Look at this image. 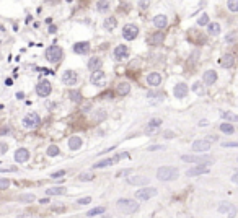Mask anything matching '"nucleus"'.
<instances>
[{"mask_svg":"<svg viewBox=\"0 0 238 218\" xmlns=\"http://www.w3.org/2000/svg\"><path fill=\"white\" fill-rule=\"evenodd\" d=\"M116 207H117L119 212H122V213L131 215V213H135V212L139 210V204L132 199H119L116 202Z\"/></svg>","mask_w":238,"mask_h":218,"instance_id":"1","label":"nucleus"},{"mask_svg":"<svg viewBox=\"0 0 238 218\" xmlns=\"http://www.w3.org/2000/svg\"><path fill=\"white\" fill-rule=\"evenodd\" d=\"M178 169L173 168V166H162L157 171V177L160 181H174L178 177Z\"/></svg>","mask_w":238,"mask_h":218,"instance_id":"2","label":"nucleus"},{"mask_svg":"<svg viewBox=\"0 0 238 218\" xmlns=\"http://www.w3.org/2000/svg\"><path fill=\"white\" fill-rule=\"evenodd\" d=\"M181 159L186 163H197V166H206L214 163V158L207 156V155H183Z\"/></svg>","mask_w":238,"mask_h":218,"instance_id":"3","label":"nucleus"},{"mask_svg":"<svg viewBox=\"0 0 238 218\" xmlns=\"http://www.w3.org/2000/svg\"><path fill=\"white\" fill-rule=\"evenodd\" d=\"M62 49L59 47V46H51V47L46 49V57L49 62H59L62 59Z\"/></svg>","mask_w":238,"mask_h":218,"instance_id":"4","label":"nucleus"},{"mask_svg":"<svg viewBox=\"0 0 238 218\" xmlns=\"http://www.w3.org/2000/svg\"><path fill=\"white\" fill-rule=\"evenodd\" d=\"M39 124H41V117H39L36 112H30L23 119V125L26 129H35V127H38Z\"/></svg>","mask_w":238,"mask_h":218,"instance_id":"5","label":"nucleus"},{"mask_svg":"<svg viewBox=\"0 0 238 218\" xmlns=\"http://www.w3.org/2000/svg\"><path fill=\"white\" fill-rule=\"evenodd\" d=\"M137 34H139V28L135 25H132V23L122 28V38L126 39V41H132V39L137 38Z\"/></svg>","mask_w":238,"mask_h":218,"instance_id":"6","label":"nucleus"},{"mask_svg":"<svg viewBox=\"0 0 238 218\" xmlns=\"http://www.w3.org/2000/svg\"><path fill=\"white\" fill-rule=\"evenodd\" d=\"M155 196H157V189H154V187H142L140 191L135 192V197L139 200H150Z\"/></svg>","mask_w":238,"mask_h":218,"instance_id":"7","label":"nucleus"},{"mask_svg":"<svg viewBox=\"0 0 238 218\" xmlns=\"http://www.w3.org/2000/svg\"><path fill=\"white\" fill-rule=\"evenodd\" d=\"M90 82H92L95 87H105V83H106V75H105V72H101V70L93 72L92 77H90Z\"/></svg>","mask_w":238,"mask_h":218,"instance_id":"8","label":"nucleus"},{"mask_svg":"<svg viewBox=\"0 0 238 218\" xmlns=\"http://www.w3.org/2000/svg\"><path fill=\"white\" fill-rule=\"evenodd\" d=\"M62 82H64L65 85H69V87H72V85H75L78 82V75L77 72L73 70H65L64 75H62Z\"/></svg>","mask_w":238,"mask_h":218,"instance_id":"9","label":"nucleus"},{"mask_svg":"<svg viewBox=\"0 0 238 218\" xmlns=\"http://www.w3.org/2000/svg\"><path fill=\"white\" fill-rule=\"evenodd\" d=\"M51 90H52L51 83L47 82V80H43V82H39V83H38V87H36V93H38L39 96H47V95H51Z\"/></svg>","mask_w":238,"mask_h":218,"instance_id":"10","label":"nucleus"},{"mask_svg":"<svg viewBox=\"0 0 238 218\" xmlns=\"http://www.w3.org/2000/svg\"><path fill=\"white\" fill-rule=\"evenodd\" d=\"M127 57H129V49L124 44H119L117 47L114 49V59L121 62V60H126Z\"/></svg>","mask_w":238,"mask_h":218,"instance_id":"11","label":"nucleus"},{"mask_svg":"<svg viewBox=\"0 0 238 218\" xmlns=\"http://www.w3.org/2000/svg\"><path fill=\"white\" fill-rule=\"evenodd\" d=\"M219 212H220V213H227L228 218H233L236 215V208L232 204H228V202H222V204H220L219 205Z\"/></svg>","mask_w":238,"mask_h":218,"instance_id":"12","label":"nucleus"},{"mask_svg":"<svg viewBox=\"0 0 238 218\" xmlns=\"http://www.w3.org/2000/svg\"><path fill=\"white\" fill-rule=\"evenodd\" d=\"M160 124H162V119H152L149 124H147V127H145V134H149V135H152V134H157L158 130H160Z\"/></svg>","mask_w":238,"mask_h":218,"instance_id":"13","label":"nucleus"},{"mask_svg":"<svg viewBox=\"0 0 238 218\" xmlns=\"http://www.w3.org/2000/svg\"><path fill=\"white\" fill-rule=\"evenodd\" d=\"M209 148H211V143L207 140H196L192 143V150L197 151V153H204V151H209Z\"/></svg>","mask_w":238,"mask_h":218,"instance_id":"14","label":"nucleus"},{"mask_svg":"<svg viewBox=\"0 0 238 218\" xmlns=\"http://www.w3.org/2000/svg\"><path fill=\"white\" fill-rule=\"evenodd\" d=\"M150 182L149 177H144V176H132V177H127V184L131 186H147Z\"/></svg>","mask_w":238,"mask_h":218,"instance_id":"15","label":"nucleus"},{"mask_svg":"<svg viewBox=\"0 0 238 218\" xmlns=\"http://www.w3.org/2000/svg\"><path fill=\"white\" fill-rule=\"evenodd\" d=\"M119 161V155L117 156H113V158H106V159H101V161L98 163H95L93 164V169H100V168H108V166H111V164H114Z\"/></svg>","mask_w":238,"mask_h":218,"instance_id":"16","label":"nucleus"},{"mask_svg":"<svg viewBox=\"0 0 238 218\" xmlns=\"http://www.w3.org/2000/svg\"><path fill=\"white\" fill-rule=\"evenodd\" d=\"M209 173V168L207 166H194V168H191L186 171V174L189 177H194V176H201V174H207Z\"/></svg>","mask_w":238,"mask_h":218,"instance_id":"17","label":"nucleus"},{"mask_svg":"<svg viewBox=\"0 0 238 218\" xmlns=\"http://www.w3.org/2000/svg\"><path fill=\"white\" fill-rule=\"evenodd\" d=\"M15 159L18 163H25L30 159V151L26 150V148H18V150L15 151Z\"/></svg>","mask_w":238,"mask_h":218,"instance_id":"18","label":"nucleus"},{"mask_svg":"<svg viewBox=\"0 0 238 218\" xmlns=\"http://www.w3.org/2000/svg\"><path fill=\"white\" fill-rule=\"evenodd\" d=\"M147 83L150 85V87H158V85L162 83V75L157 72H152L147 75Z\"/></svg>","mask_w":238,"mask_h":218,"instance_id":"19","label":"nucleus"},{"mask_svg":"<svg viewBox=\"0 0 238 218\" xmlns=\"http://www.w3.org/2000/svg\"><path fill=\"white\" fill-rule=\"evenodd\" d=\"M173 93H174V96H176L178 99L184 98V96L188 95V85H184V83H178L176 87H174Z\"/></svg>","mask_w":238,"mask_h":218,"instance_id":"20","label":"nucleus"},{"mask_svg":"<svg viewBox=\"0 0 238 218\" xmlns=\"http://www.w3.org/2000/svg\"><path fill=\"white\" fill-rule=\"evenodd\" d=\"M90 50V42H77V44H73V52L75 54H80V55H83V54H87Z\"/></svg>","mask_w":238,"mask_h":218,"instance_id":"21","label":"nucleus"},{"mask_svg":"<svg viewBox=\"0 0 238 218\" xmlns=\"http://www.w3.org/2000/svg\"><path fill=\"white\" fill-rule=\"evenodd\" d=\"M154 25H155V28H158V30H163V28L168 25V18L165 15H157L154 18Z\"/></svg>","mask_w":238,"mask_h":218,"instance_id":"22","label":"nucleus"},{"mask_svg":"<svg viewBox=\"0 0 238 218\" xmlns=\"http://www.w3.org/2000/svg\"><path fill=\"white\" fill-rule=\"evenodd\" d=\"M129 91H131V85H129L127 82H122V83H119L116 87V93L119 96H126V95H129Z\"/></svg>","mask_w":238,"mask_h":218,"instance_id":"23","label":"nucleus"},{"mask_svg":"<svg viewBox=\"0 0 238 218\" xmlns=\"http://www.w3.org/2000/svg\"><path fill=\"white\" fill-rule=\"evenodd\" d=\"M215 82H217V73H215L214 70H207L206 73H204V83L214 85Z\"/></svg>","mask_w":238,"mask_h":218,"instance_id":"24","label":"nucleus"},{"mask_svg":"<svg viewBox=\"0 0 238 218\" xmlns=\"http://www.w3.org/2000/svg\"><path fill=\"white\" fill-rule=\"evenodd\" d=\"M69 147H70V150H78V148L82 147V139L78 135H73L69 139Z\"/></svg>","mask_w":238,"mask_h":218,"instance_id":"25","label":"nucleus"},{"mask_svg":"<svg viewBox=\"0 0 238 218\" xmlns=\"http://www.w3.org/2000/svg\"><path fill=\"white\" fill-rule=\"evenodd\" d=\"M222 67H225V68H230V67H233V64H235V57L232 55V54H227V55H224L222 57Z\"/></svg>","mask_w":238,"mask_h":218,"instance_id":"26","label":"nucleus"},{"mask_svg":"<svg viewBox=\"0 0 238 218\" xmlns=\"http://www.w3.org/2000/svg\"><path fill=\"white\" fill-rule=\"evenodd\" d=\"M100 65H101V59H100V57H92V59L88 60V68H90V70H93V72L98 70Z\"/></svg>","mask_w":238,"mask_h":218,"instance_id":"27","label":"nucleus"},{"mask_svg":"<svg viewBox=\"0 0 238 218\" xmlns=\"http://www.w3.org/2000/svg\"><path fill=\"white\" fill-rule=\"evenodd\" d=\"M65 191L67 189L65 187H49L47 191H46V194L47 196H62V194H65Z\"/></svg>","mask_w":238,"mask_h":218,"instance_id":"28","label":"nucleus"},{"mask_svg":"<svg viewBox=\"0 0 238 218\" xmlns=\"http://www.w3.org/2000/svg\"><path fill=\"white\" fill-rule=\"evenodd\" d=\"M103 25H105V28H106L108 31H111V30H114V28H116L117 21H116V18H114V16H109V18H106V20H105V23H103Z\"/></svg>","mask_w":238,"mask_h":218,"instance_id":"29","label":"nucleus"},{"mask_svg":"<svg viewBox=\"0 0 238 218\" xmlns=\"http://www.w3.org/2000/svg\"><path fill=\"white\" fill-rule=\"evenodd\" d=\"M220 116H222V119H225V120H232V122H236V120H238V116H236V114L228 112V111H222V112H220Z\"/></svg>","mask_w":238,"mask_h":218,"instance_id":"30","label":"nucleus"},{"mask_svg":"<svg viewBox=\"0 0 238 218\" xmlns=\"http://www.w3.org/2000/svg\"><path fill=\"white\" fill-rule=\"evenodd\" d=\"M220 130L224 132V134H233L235 132V129H233V125H230L228 122H224V124H220Z\"/></svg>","mask_w":238,"mask_h":218,"instance_id":"31","label":"nucleus"},{"mask_svg":"<svg viewBox=\"0 0 238 218\" xmlns=\"http://www.w3.org/2000/svg\"><path fill=\"white\" fill-rule=\"evenodd\" d=\"M163 39H165V34H163V33H157V34H154V36L150 38V44H160Z\"/></svg>","mask_w":238,"mask_h":218,"instance_id":"32","label":"nucleus"},{"mask_svg":"<svg viewBox=\"0 0 238 218\" xmlns=\"http://www.w3.org/2000/svg\"><path fill=\"white\" fill-rule=\"evenodd\" d=\"M207 30H209L211 34H219L220 33V25H219V23H209Z\"/></svg>","mask_w":238,"mask_h":218,"instance_id":"33","label":"nucleus"},{"mask_svg":"<svg viewBox=\"0 0 238 218\" xmlns=\"http://www.w3.org/2000/svg\"><path fill=\"white\" fill-rule=\"evenodd\" d=\"M192 91H194L196 95H204V93H206V90H204L201 82H196L194 85H192Z\"/></svg>","mask_w":238,"mask_h":218,"instance_id":"34","label":"nucleus"},{"mask_svg":"<svg viewBox=\"0 0 238 218\" xmlns=\"http://www.w3.org/2000/svg\"><path fill=\"white\" fill-rule=\"evenodd\" d=\"M105 213V207H95L87 213V216H95V215H103Z\"/></svg>","mask_w":238,"mask_h":218,"instance_id":"35","label":"nucleus"},{"mask_svg":"<svg viewBox=\"0 0 238 218\" xmlns=\"http://www.w3.org/2000/svg\"><path fill=\"white\" fill-rule=\"evenodd\" d=\"M18 199H20V202L30 204V202H33V200H35V196H33V194H23V196H20Z\"/></svg>","mask_w":238,"mask_h":218,"instance_id":"36","label":"nucleus"},{"mask_svg":"<svg viewBox=\"0 0 238 218\" xmlns=\"http://www.w3.org/2000/svg\"><path fill=\"white\" fill-rule=\"evenodd\" d=\"M69 96H70V99H72L73 103H80V101H82V95L78 93V91H70Z\"/></svg>","mask_w":238,"mask_h":218,"instance_id":"37","label":"nucleus"},{"mask_svg":"<svg viewBox=\"0 0 238 218\" xmlns=\"http://www.w3.org/2000/svg\"><path fill=\"white\" fill-rule=\"evenodd\" d=\"M96 7H98V10L100 11H106L108 10V7H109V2H106V0H103V2H96Z\"/></svg>","mask_w":238,"mask_h":218,"instance_id":"38","label":"nucleus"},{"mask_svg":"<svg viewBox=\"0 0 238 218\" xmlns=\"http://www.w3.org/2000/svg\"><path fill=\"white\" fill-rule=\"evenodd\" d=\"M227 7H228L230 11H238V0H228Z\"/></svg>","mask_w":238,"mask_h":218,"instance_id":"39","label":"nucleus"},{"mask_svg":"<svg viewBox=\"0 0 238 218\" xmlns=\"http://www.w3.org/2000/svg\"><path fill=\"white\" fill-rule=\"evenodd\" d=\"M47 155H49V156H57V155H59V147L51 145V147L47 148Z\"/></svg>","mask_w":238,"mask_h":218,"instance_id":"40","label":"nucleus"},{"mask_svg":"<svg viewBox=\"0 0 238 218\" xmlns=\"http://www.w3.org/2000/svg\"><path fill=\"white\" fill-rule=\"evenodd\" d=\"M93 177H95V176H93L92 173H82L80 176H78V179L83 181V182H87V181H92Z\"/></svg>","mask_w":238,"mask_h":218,"instance_id":"41","label":"nucleus"},{"mask_svg":"<svg viewBox=\"0 0 238 218\" xmlns=\"http://www.w3.org/2000/svg\"><path fill=\"white\" fill-rule=\"evenodd\" d=\"M64 176H65V169H60V171H55V173L51 174V179H60Z\"/></svg>","mask_w":238,"mask_h":218,"instance_id":"42","label":"nucleus"},{"mask_svg":"<svg viewBox=\"0 0 238 218\" xmlns=\"http://www.w3.org/2000/svg\"><path fill=\"white\" fill-rule=\"evenodd\" d=\"M207 23H209V15L207 13H204L201 18L197 20V25H199V26H204V25H207Z\"/></svg>","mask_w":238,"mask_h":218,"instance_id":"43","label":"nucleus"},{"mask_svg":"<svg viewBox=\"0 0 238 218\" xmlns=\"http://www.w3.org/2000/svg\"><path fill=\"white\" fill-rule=\"evenodd\" d=\"M78 205H87V204H92V197H83V199H78L77 200Z\"/></svg>","mask_w":238,"mask_h":218,"instance_id":"44","label":"nucleus"},{"mask_svg":"<svg viewBox=\"0 0 238 218\" xmlns=\"http://www.w3.org/2000/svg\"><path fill=\"white\" fill-rule=\"evenodd\" d=\"M10 186V181L8 179H0V191H5Z\"/></svg>","mask_w":238,"mask_h":218,"instance_id":"45","label":"nucleus"},{"mask_svg":"<svg viewBox=\"0 0 238 218\" xmlns=\"http://www.w3.org/2000/svg\"><path fill=\"white\" fill-rule=\"evenodd\" d=\"M7 150H8V145H7V143H3V142H0V155L7 153Z\"/></svg>","mask_w":238,"mask_h":218,"instance_id":"46","label":"nucleus"},{"mask_svg":"<svg viewBox=\"0 0 238 218\" xmlns=\"http://www.w3.org/2000/svg\"><path fill=\"white\" fill-rule=\"evenodd\" d=\"M163 148H165L163 145H152L149 150H150V151H155V150H163Z\"/></svg>","mask_w":238,"mask_h":218,"instance_id":"47","label":"nucleus"},{"mask_svg":"<svg viewBox=\"0 0 238 218\" xmlns=\"http://www.w3.org/2000/svg\"><path fill=\"white\" fill-rule=\"evenodd\" d=\"M222 147H238V142H228V143H222Z\"/></svg>","mask_w":238,"mask_h":218,"instance_id":"48","label":"nucleus"},{"mask_svg":"<svg viewBox=\"0 0 238 218\" xmlns=\"http://www.w3.org/2000/svg\"><path fill=\"white\" fill-rule=\"evenodd\" d=\"M207 142L209 143H211V142H217V137H215V135H209L207 137Z\"/></svg>","mask_w":238,"mask_h":218,"instance_id":"49","label":"nucleus"},{"mask_svg":"<svg viewBox=\"0 0 238 218\" xmlns=\"http://www.w3.org/2000/svg\"><path fill=\"white\" fill-rule=\"evenodd\" d=\"M163 135H165L166 139H171V137H174V134H173V132H168V130H166V132H165V134H163Z\"/></svg>","mask_w":238,"mask_h":218,"instance_id":"50","label":"nucleus"},{"mask_svg":"<svg viewBox=\"0 0 238 218\" xmlns=\"http://www.w3.org/2000/svg\"><path fill=\"white\" fill-rule=\"evenodd\" d=\"M232 181H233L235 184H238V173H235V174H233V177H232Z\"/></svg>","mask_w":238,"mask_h":218,"instance_id":"51","label":"nucleus"},{"mask_svg":"<svg viewBox=\"0 0 238 218\" xmlns=\"http://www.w3.org/2000/svg\"><path fill=\"white\" fill-rule=\"evenodd\" d=\"M139 5H140V7H147V5H149V2H139Z\"/></svg>","mask_w":238,"mask_h":218,"instance_id":"52","label":"nucleus"},{"mask_svg":"<svg viewBox=\"0 0 238 218\" xmlns=\"http://www.w3.org/2000/svg\"><path fill=\"white\" fill-rule=\"evenodd\" d=\"M103 218H111V216H103Z\"/></svg>","mask_w":238,"mask_h":218,"instance_id":"53","label":"nucleus"},{"mask_svg":"<svg viewBox=\"0 0 238 218\" xmlns=\"http://www.w3.org/2000/svg\"><path fill=\"white\" fill-rule=\"evenodd\" d=\"M236 159H238V158H236Z\"/></svg>","mask_w":238,"mask_h":218,"instance_id":"54","label":"nucleus"}]
</instances>
